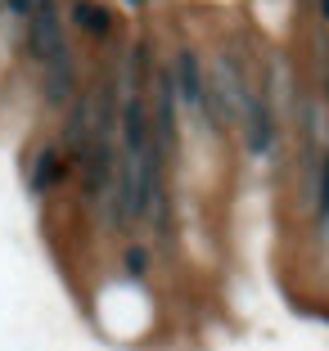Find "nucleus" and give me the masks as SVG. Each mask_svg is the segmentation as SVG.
Instances as JSON below:
<instances>
[{
  "label": "nucleus",
  "instance_id": "f257e3e1",
  "mask_svg": "<svg viewBox=\"0 0 329 351\" xmlns=\"http://www.w3.org/2000/svg\"><path fill=\"white\" fill-rule=\"evenodd\" d=\"M27 36H32V54H36V63L45 73V99L63 108L77 95V68H72L68 41H63V23L54 14V0H32Z\"/></svg>",
  "mask_w": 329,
  "mask_h": 351
},
{
  "label": "nucleus",
  "instance_id": "f03ea898",
  "mask_svg": "<svg viewBox=\"0 0 329 351\" xmlns=\"http://www.w3.org/2000/svg\"><path fill=\"white\" fill-rule=\"evenodd\" d=\"M203 108H212L216 122L239 126V108H244V73L230 54H216L212 73L203 77Z\"/></svg>",
  "mask_w": 329,
  "mask_h": 351
},
{
  "label": "nucleus",
  "instance_id": "7ed1b4c3",
  "mask_svg": "<svg viewBox=\"0 0 329 351\" xmlns=\"http://www.w3.org/2000/svg\"><path fill=\"white\" fill-rule=\"evenodd\" d=\"M239 126H244L248 154H271V145H275V117H271V95H266V86H248L244 82Z\"/></svg>",
  "mask_w": 329,
  "mask_h": 351
},
{
  "label": "nucleus",
  "instance_id": "20e7f679",
  "mask_svg": "<svg viewBox=\"0 0 329 351\" xmlns=\"http://www.w3.org/2000/svg\"><path fill=\"white\" fill-rule=\"evenodd\" d=\"M172 90H176V104H181V108L203 113V68H198V54L194 50H176Z\"/></svg>",
  "mask_w": 329,
  "mask_h": 351
},
{
  "label": "nucleus",
  "instance_id": "39448f33",
  "mask_svg": "<svg viewBox=\"0 0 329 351\" xmlns=\"http://www.w3.org/2000/svg\"><path fill=\"white\" fill-rule=\"evenodd\" d=\"M63 176V162H59V154H54L50 145L45 149H36V158H32V171H27V185H32V194H45V189L54 185Z\"/></svg>",
  "mask_w": 329,
  "mask_h": 351
},
{
  "label": "nucleus",
  "instance_id": "423d86ee",
  "mask_svg": "<svg viewBox=\"0 0 329 351\" xmlns=\"http://www.w3.org/2000/svg\"><path fill=\"white\" fill-rule=\"evenodd\" d=\"M72 19L82 23L91 36H109V27H113V14L104 10L100 0H77V5H72Z\"/></svg>",
  "mask_w": 329,
  "mask_h": 351
},
{
  "label": "nucleus",
  "instance_id": "0eeeda50",
  "mask_svg": "<svg viewBox=\"0 0 329 351\" xmlns=\"http://www.w3.org/2000/svg\"><path fill=\"white\" fill-rule=\"evenodd\" d=\"M316 212H320V221L329 226V154H325V162H320V176H316Z\"/></svg>",
  "mask_w": 329,
  "mask_h": 351
},
{
  "label": "nucleus",
  "instance_id": "6e6552de",
  "mask_svg": "<svg viewBox=\"0 0 329 351\" xmlns=\"http://www.w3.org/2000/svg\"><path fill=\"white\" fill-rule=\"evenodd\" d=\"M126 266H131V275H144V252H126Z\"/></svg>",
  "mask_w": 329,
  "mask_h": 351
},
{
  "label": "nucleus",
  "instance_id": "1a4fd4ad",
  "mask_svg": "<svg viewBox=\"0 0 329 351\" xmlns=\"http://www.w3.org/2000/svg\"><path fill=\"white\" fill-rule=\"evenodd\" d=\"M320 14H325V23H329V0H320Z\"/></svg>",
  "mask_w": 329,
  "mask_h": 351
},
{
  "label": "nucleus",
  "instance_id": "9d476101",
  "mask_svg": "<svg viewBox=\"0 0 329 351\" xmlns=\"http://www.w3.org/2000/svg\"><path fill=\"white\" fill-rule=\"evenodd\" d=\"M131 5H144V0H131Z\"/></svg>",
  "mask_w": 329,
  "mask_h": 351
}]
</instances>
